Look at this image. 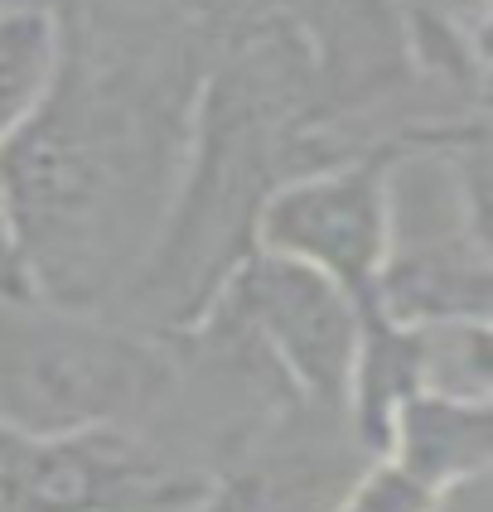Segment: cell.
Returning a JSON list of instances; mask_svg holds the SVG:
<instances>
[{"label": "cell", "mask_w": 493, "mask_h": 512, "mask_svg": "<svg viewBox=\"0 0 493 512\" xmlns=\"http://www.w3.org/2000/svg\"><path fill=\"white\" fill-rule=\"evenodd\" d=\"M199 87L150 54L102 44L68 5L49 102L0 145V208L29 295L97 310L160 237L170 155L189 145Z\"/></svg>", "instance_id": "6da1fadb"}, {"label": "cell", "mask_w": 493, "mask_h": 512, "mask_svg": "<svg viewBox=\"0 0 493 512\" xmlns=\"http://www.w3.org/2000/svg\"><path fill=\"white\" fill-rule=\"evenodd\" d=\"M165 339L39 295H0V421L25 435L145 430L174 397Z\"/></svg>", "instance_id": "7a4b0ae2"}, {"label": "cell", "mask_w": 493, "mask_h": 512, "mask_svg": "<svg viewBox=\"0 0 493 512\" xmlns=\"http://www.w3.org/2000/svg\"><path fill=\"white\" fill-rule=\"evenodd\" d=\"M179 334L218 358H237L247 372H266L281 397L290 392L324 411L348 401L358 305L329 276L257 242L223 271Z\"/></svg>", "instance_id": "3957f363"}, {"label": "cell", "mask_w": 493, "mask_h": 512, "mask_svg": "<svg viewBox=\"0 0 493 512\" xmlns=\"http://www.w3.org/2000/svg\"><path fill=\"white\" fill-rule=\"evenodd\" d=\"M213 488L145 430L25 435L0 421V512H199Z\"/></svg>", "instance_id": "277c9868"}, {"label": "cell", "mask_w": 493, "mask_h": 512, "mask_svg": "<svg viewBox=\"0 0 493 512\" xmlns=\"http://www.w3.org/2000/svg\"><path fill=\"white\" fill-rule=\"evenodd\" d=\"M252 242L281 252L344 290L373 300L387 271V194L377 165L295 170L276 179L257 203Z\"/></svg>", "instance_id": "5b68a950"}, {"label": "cell", "mask_w": 493, "mask_h": 512, "mask_svg": "<svg viewBox=\"0 0 493 512\" xmlns=\"http://www.w3.org/2000/svg\"><path fill=\"white\" fill-rule=\"evenodd\" d=\"M58 68H63V15L5 10L0 15V145L15 141L49 102Z\"/></svg>", "instance_id": "8992f818"}, {"label": "cell", "mask_w": 493, "mask_h": 512, "mask_svg": "<svg viewBox=\"0 0 493 512\" xmlns=\"http://www.w3.org/2000/svg\"><path fill=\"white\" fill-rule=\"evenodd\" d=\"M431 508H435V488H426L411 469H402L392 459V464L368 469L329 512H431Z\"/></svg>", "instance_id": "52a82bcc"}]
</instances>
